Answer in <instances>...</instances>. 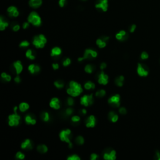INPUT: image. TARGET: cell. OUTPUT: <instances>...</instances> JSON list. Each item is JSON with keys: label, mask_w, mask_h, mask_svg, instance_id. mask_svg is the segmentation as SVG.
Returning a JSON list of instances; mask_svg holds the SVG:
<instances>
[{"label": "cell", "mask_w": 160, "mask_h": 160, "mask_svg": "<svg viewBox=\"0 0 160 160\" xmlns=\"http://www.w3.org/2000/svg\"><path fill=\"white\" fill-rule=\"evenodd\" d=\"M52 67L53 68L54 70H57V69H59V64L58 63H53Z\"/></svg>", "instance_id": "obj_48"}, {"label": "cell", "mask_w": 160, "mask_h": 160, "mask_svg": "<svg viewBox=\"0 0 160 160\" xmlns=\"http://www.w3.org/2000/svg\"><path fill=\"white\" fill-rule=\"evenodd\" d=\"M75 141L76 143L79 145H83L84 143H85V139H84L83 137L81 136H77Z\"/></svg>", "instance_id": "obj_32"}, {"label": "cell", "mask_w": 160, "mask_h": 160, "mask_svg": "<svg viewBox=\"0 0 160 160\" xmlns=\"http://www.w3.org/2000/svg\"><path fill=\"white\" fill-rule=\"evenodd\" d=\"M67 93L72 97H78L83 91L81 84L74 81H70L69 83V88L66 90Z\"/></svg>", "instance_id": "obj_1"}, {"label": "cell", "mask_w": 160, "mask_h": 160, "mask_svg": "<svg viewBox=\"0 0 160 160\" xmlns=\"http://www.w3.org/2000/svg\"><path fill=\"white\" fill-rule=\"evenodd\" d=\"M47 43V39L43 34L35 36L33 39V44L36 48H43Z\"/></svg>", "instance_id": "obj_2"}, {"label": "cell", "mask_w": 160, "mask_h": 160, "mask_svg": "<svg viewBox=\"0 0 160 160\" xmlns=\"http://www.w3.org/2000/svg\"><path fill=\"white\" fill-rule=\"evenodd\" d=\"M29 108H30V105L27 103H25V102L21 103L19 105V109H20V111L23 112V113L27 111L29 109Z\"/></svg>", "instance_id": "obj_23"}, {"label": "cell", "mask_w": 160, "mask_h": 160, "mask_svg": "<svg viewBox=\"0 0 160 160\" xmlns=\"http://www.w3.org/2000/svg\"><path fill=\"white\" fill-rule=\"evenodd\" d=\"M98 56V52L95 50H91V49H86L85 50V53L83 57L78 58V61H82L83 60H86V59H91L95 58Z\"/></svg>", "instance_id": "obj_4"}, {"label": "cell", "mask_w": 160, "mask_h": 160, "mask_svg": "<svg viewBox=\"0 0 160 160\" xmlns=\"http://www.w3.org/2000/svg\"><path fill=\"white\" fill-rule=\"evenodd\" d=\"M116 36V39H117L118 40H119V41H124V40H125V39H127V37L123 36L121 35V34H120V33H117V34H116V36Z\"/></svg>", "instance_id": "obj_36"}, {"label": "cell", "mask_w": 160, "mask_h": 160, "mask_svg": "<svg viewBox=\"0 0 160 160\" xmlns=\"http://www.w3.org/2000/svg\"><path fill=\"white\" fill-rule=\"evenodd\" d=\"M124 76H120L117 77L115 79V83L119 87H121L123 85V81H124Z\"/></svg>", "instance_id": "obj_25"}, {"label": "cell", "mask_w": 160, "mask_h": 160, "mask_svg": "<svg viewBox=\"0 0 160 160\" xmlns=\"http://www.w3.org/2000/svg\"><path fill=\"white\" fill-rule=\"evenodd\" d=\"M12 28H13V30L14 31H18L20 30V26L19 25H18V24H16V25H13V26Z\"/></svg>", "instance_id": "obj_46"}, {"label": "cell", "mask_w": 160, "mask_h": 160, "mask_svg": "<svg viewBox=\"0 0 160 160\" xmlns=\"http://www.w3.org/2000/svg\"><path fill=\"white\" fill-rule=\"evenodd\" d=\"M66 3V0H60L59 1V6L61 8L64 6Z\"/></svg>", "instance_id": "obj_45"}, {"label": "cell", "mask_w": 160, "mask_h": 160, "mask_svg": "<svg viewBox=\"0 0 160 160\" xmlns=\"http://www.w3.org/2000/svg\"><path fill=\"white\" fill-rule=\"evenodd\" d=\"M148 54L146 52H145V51H143L141 53V58L142 60H146V59L148 58Z\"/></svg>", "instance_id": "obj_40"}, {"label": "cell", "mask_w": 160, "mask_h": 160, "mask_svg": "<svg viewBox=\"0 0 160 160\" xmlns=\"http://www.w3.org/2000/svg\"><path fill=\"white\" fill-rule=\"evenodd\" d=\"M108 103L111 105L113 106L114 107L118 108L120 106V95L119 94L112 96L111 97L108 99Z\"/></svg>", "instance_id": "obj_8"}, {"label": "cell", "mask_w": 160, "mask_h": 160, "mask_svg": "<svg viewBox=\"0 0 160 160\" xmlns=\"http://www.w3.org/2000/svg\"><path fill=\"white\" fill-rule=\"evenodd\" d=\"M29 26H30V23L28 21V22H25L23 24V29H27Z\"/></svg>", "instance_id": "obj_49"}, {"label": "cell", "mask_w": 160, "mask_h": 160, "mask_svg": "<svg viewBox=\"0 0 160 160\" xmlns=\"http://www.w3.org/2000/svg\"><path fill=\"white\" fill-rule=\"evenodd\" d=\"M37 150L38 152L41 153H46L48 151V148L47 147L46 145H39L37 146Z\"/></svg>", "instance_id": "obj_24"}, {"label": "cell", "mask_w": 160, "mask_h": 160, "mask_svg": "<svg viewBox=\"0 0 160 160\" xmlns=\"http://www.w3.org/2000/svg\"><path fill=\"white\" fill-rule=\"evenodd\" d=\"M8 14L11 17H18L19 16V11L15 6H10L7 9Z\"/></svg>", "instance_id": "obj_16"}, {"label": "cell", "mask_w": 160, "mask_h": 160, "mask_svg": "<svg viewBox=\"0 0 160 160\" xmlns=\"http://www.w3.org/2000/svg\"><path fill=\"white\" fill-rule=\"evenodd\" d=\"M73 112H74V110H73V108H67L66 110V113L68 116H71V115H73Z\"/></svg>", "instance_id": "obj_39"}, {"label": "cell", "mask_w": 160, "mask_h": 160, "mask_svg": "<svg viewBox=\"0 0 160 160\" xmlns=\"http://www.w3.org/2000/svg\"><path fill=\"white\" fill-rule=\"evenodd\" d=\"M106 42L103 41V43H102L100 45L98 46V47H99V48H104V47H106Z\"/></svg>", "instance_id": "obj_51"}, {"label": "cell", "mask_w": 160, "mask_h": 160, "mask_svg": "<svg viewBox=\"0 0 160 160\" xmlns=\"http://www.w3.org/2000/svg\"><path fill=\"white\" fill-rule=\"evenodd\" d=\"M81 113H82L83 115H86V114L87 113V111L85 109H83L82 110H81Z\"/></svg>", "instance_id": "obj_59"}, {"label": "cell", "mask_w": 160, "mask_h": 160, "mask_svg": "<svg viewBox=\"0 0 160 160\" xmlns=\"http://www.w3.org/2000/svg\"><path fill=\"white\" fill-rule=\"evenodd\" d=\"M108 79H109L108 76L106 74H105L103 70H102L100 74L98 75V82L100 85H106L108 83Z\"/></svg>", "instance_id": "obj_10"}, {"label": "cell", "mask_w": 160, "mask_h": 160, "mask_svg": "<svg viewBox=\"0 0 160 160\" xmlns=\"http://www.w3.org/2000/svg\"><path fill=\"white\" fill-rule=\"evenodd\" d=\"M67 160H81V158L79 157L78 155L74 154V155H69V156H68V158H67Z\"/></svg>", "instance_id": "obj_33"}, {"label": "cell", "mask_w": 160, "mask_h": 160, "mask_svg": "<svg viewBox=\"0 0 160 160\" xmlns=\"http://www.w3.org/2000/svg\"><path fill=\"white\" fill-rule=\"evenodd\" d=\"M137 73H138V75H139L140 76L145 77L148 75V69L141 63H138V64Z\"/></svg>", "instance_id": "obj_11"}, {"label": "cell", "mask_w": 160, "mask_h": 160, "mask_svg": "<svg viewBox=\"0 0 160 160\" xmlns=\"http://www.w3.org/2000/svg\"><path fill=\"white\" fill-rule=\"evenodd\" d=\"M21 149H23V150H30L33 149V145L30 139H26L22 143H21Z\"/></svg>", "instance_id": "obj_15"}, {"label": "cell", "mask_w": 160, "mask_h": 160, "mask_svg": "<svg viewBox=\"0 0 160 160\" xmlns=\"http://www.w3.org/2000/svg\"><path fill=\"white\" fill-rule=\"evenodd\" d=\"M25 158V155L21 151H18L16 154V158L18 160H23Z\"/></svg>", "instance_id": "obj_35"}, {"label": "cell", "mask_w": 160, "mask_h": 160, "mask_svg": "<svg viewBox=\"0 0 160 160\" xmlns=\"http://www.w3.org/2000/svg\"><path fill=\"white\" fill-rule=\"evenodd\" d=\"M103 158L106 160H115L116 158V152L115 150H111L109 152H106L103 155Z\"/></svg>", "instance_id": "obj_13"}, {"label": "cell", "mask_w": 160, "mask_h": 160, "mask_svg": "<svg viewBox=\"0 0 160 160\" xmlns=\"http://www.w3.org/2000/svg\"><path fill=\"white\" fill-rule=\"evenodd\" d=\"M119 113L121 115H125L127 113V111H126V109L124 107H121L120 108H119Z\"/></svg>", "instance_id": "obj_43"}, {"label": "cell", "mask_w": 160, "mask_h": 160, "mask_svg": "<svg viewBox=\"0 0 160 160\" xmlns=\"http://www.w3.org/2000/svg\"><path fill=\"white\" fill-rule=\"evenodd\" d=\"M103 39H102V38H99V39H98L96 40V44L98 46H99L102 43H103Z\"/></svg>", "instance_id": "obj_54"}, {"label": "cell", "mask_w": 160, "mask_h": 160, "mask_svg": "<svg viewBox=\"0 0 160 160\" xmlns=\"http://www.w3.org/2000/svg\"><path fill=\"white\" fill-rule=\"evenodd\" d=\"M156 156L158 157V160H160V153L158 151H156Z\"/></svg>", "instance_id": "obj_60"}, {"label": "cell", "mask_w": 160, "mask_h": 160, "mask_svg": "<svg viewBox=\"0 0 160 160\" xmlns=\"http://www.w3.org/2000/svg\"><path fill=\"white\" fill-rule=\"evenodd\" d=\"M71 121L73 123H78L80 121V117L79 116H77V115H74V116L71 117Z\"/></svg>", "instance_id": "obj_38"}, {"label": "cell", "mask_w": 160, "mask_h": 160, "mask_svg": "<svg viewBox=\"0 0 160 160\" xmlns=\"http://www.w3.org/2000/svg\"><path fill=\"white\" fill-rule=\"evenodd\" d=\"M115 114H116V113H115L114 111H110V112H109V115H108V116H109V119L113 117V116L114 115H115Z\"/></svg>", "instance_id": "obj_56"}, {"label": "cell", "mask_w": 160, "mask_h": 160, "mask_svg": "<svg viewBox=\"0 0 160 160\" xmlns=\"http://www.w3.org/2000/svg\"><path fill=\"white\" fill-rule=\"evenodd\" d=\"M67 103H68V106H72L74 103V99H73L72 98H71V97L70 98H68V100H67Z\"/></svg>", "instance_id": "obj_42"}, {"label": "cell", "mask_w": 160, "mask_h": 160, "mask_svg": "<svg viewBox=\"0 0 160 160\" xmlns=\"http://www.w3.org/2000/svg\"><path fill=\"white\" fill-rule=\"evenodd\" d=\"M118 118H119L118 115L117 114H115V115H114V116H113V117H112L110 119V120H111V121L113 123H116V121H117L118 120Z\"/></svg>", "instance_id": "obj_44"}, {"label": "cell", "mask_w": 160, "mask_h": 160, "mask_svg": "<svg viewBox=\"0 0 160 160\" xmlns=\"http://www.w3.org/2000/svg\"><path fill=\"white\" fill-rule=\"evenodd\" d=\"M71 63V60L69 58H67L66 59L64 60L63 61V66L64 67H67L69 65H70V64Z\"/></svg>", "instance_id": "obj_34"}, {"label": "cell", "mask_w": 160, "mask_h": 160, "mask_svg": "<svg viewBox=\"0 0 160 160\" xmlns=\"http://www.w3.org/2000/svg\"><path fill=\"white\" fill-rule=\"evenodd\" d=\"M99 158V155L96 153H92L90 155V160H96Z\"/></svg>", "instance_id": "obj_41"}, {"label": "cell", "mask_w": 160, "mask_h": 160, "mask_svg": "<svg viewBox=\"0 0 160 160\" xmlns=\"http://www.w3.org/2000/svg\"><path fill=\"white\" fill-rule=\"evenodd\" d=\"M102 39H103V40L104 41L107 42L108 41V39H109V37H107V36L103 37V38H102Z\"/></svg>", "instance_id": "obj_58"}, {"label": "cell", "mask_w": 160, "mask_h": 160, "mask_svg": "<svg viewBox=\"0 0 160 160\" xmlns=\"http://www.w3.org/2000/svg\"><path fill=\"white\" fill-rule=\"evenodd\" d=\"M61 53H62V50H61V49L60 48H59V47L58 46L54 47L51 50V56H52V57H54V56H58L61 55Z\"/></svg>", "instance_id": "obj_21"}, {"label": "cell", "mask_w": 160, "mask_h": 160, "mask_svg": "<svg viewBox=\"0 0 160 160\" xmlns=\"http://www.w3.org/2000/svg\"><path fill=\"white\" fill-rule=\"evenodd\" d=\"M60 101L58 98H53L51 99L50 106L54 109H59L60 108Z\"/></svg>", "instance_id": "obj_18"}, {"label": "cell", "mask_w": 160, "mask_h": 160, "mask_svg": "<svg viewBox=\"0 0 160 160\" xmlns=\"http://www.w3.org/2000/svg\"><path fill=\"white\" fill-rule=\"evenodd\" d=\"M28 21L35 26H39L41 25V18L39 14L35 11L31 12L28 17Z\"/></svg>", "instance_id": "obj_3"}, {"label": "cell", "mask_w": 160, "mask_h": 160, "mask_svg": "<svg viewBox=\"0 0 160 160\" xmlns=\"http://www.w3.org/2000/svg\"><path fill=\"white\" fill-rule=\"evenodd\" d=\"M84 88L87 90H94L95 88V85L92 81H88L86 83H85V85H84Z\"/></svg>", "instance_id": "obj_26"}, {"label": "cell", "mask_w": 160, "mask_h": 160, "mask_svg": "<svg viewBox=\"0 0 160 160\" xmlns=\"http://www.w3.org/2000/svg\"><path fill=\"white\" fill-rule=\"evenodd\" d=\"M86 126L87 128H94L96 125V118L94 115H90L85 120Z\"/></svg>", "instance_id": "obj_12"}, {"label": "cell", "mask_w": 160, "mask_h": 160, "mask_svg": "<svg viewBox=\"0 0 160 160\" xmlns=\"http://www.w3.org/2000/svg\"><path fill=\"white\" fill-rule=\"evenodd\" d=\"M28 70L31 74H36L40 71V67L38 65H36L34 64H31L28 67Z\"/></svg>", "instance_id": "obj_17"}, {"label": "cell", "mask_w": 160, "mask_h": 160, "mask_svg": "<svg viewBox=\"0 0 160 160\" xmlns=\"http://www.w3.org/2000/svg\"><path fill=\"white\" fill-rule=\"evenodd\" d=\"M14 82L16 83H20L21 82V78H20V77L18 75H17V76H16L15 78H14Z\"/></svg>", "instance_id": "obj_47"}, {"label": "cell", "mask_w": 160, "mask_h": 160, "mask_svg": "<svg viewBox=\"0 0 160 160\" xmlns=\"http://www.w3.org/2000/svg\"><path fill=\"white\" fill-rule=\"evenodd\" d=\"M25 55H26V57L27 58L30 59V60H34V59L36 58L35 56L33 55L32 50H30V49H29V50H28L27 51H26Z\"/></svg>", "instance_id": "obj_27"}, {"label": "cell", "mask_w": 160, "mask_h": 160, "mask_svg": "<svg viewBox=\"0 0 160 160\" xmlns=\"http://www.w3.org/2000/svg\"><path fill=\"white\" fill-rule=\"evenodd\" d=\"M119 33H120L121 35L123 36L128 37L127 34H126V32L125 31V30H121V31H120V32H119Z\"/></svg>", "instance_id": "obj_53"}, {"label": "cell", "mask_w": 160, "mask_h": 160, "mask_svg": "<svg viewBox=\"0 0 160 160\" xmlns=\"http://www.w3.org/2000/svg\"><path fill=\"white\" fill-rule=\"evenodd\" d=\"M69 148H73V143H69Z\"/></svg>", "instance_id": "obj_61"}, {"label": "cell", "mask_w": 160, "mask_h": 160, "mask_svg": "<svg viewBox=\"0 0 160 160\" xmlns=\"http://www.w3.org/2000/svg\"><path fill=\"white\" fill-rule=\"evenodd\" d=\"M106 91L104 90H100L95 93V96L98 98H103L105 96Z\"/></svg>", "instance_id": "obj_29"}, {"label": "cell", "mask_w": 160, "mask_h": 160, "mask_svg": "<svg viewBox=\"0 0 160 160\" xmlns=\"http://www.w3.org/2000/svg\"><path fill=\"white\" fill-rule=\"evenodd\" d=\"M4 79H5L7 82H9V81H11V76L10 75H9V74H8Z\"/></svg>", "instance_id": "obj_55"}, {"label": "cell", "mask_w": 160, "mask_h": 160, "mask_svg": "<svg viewBox=\"0 0 160 160\" xmlns=\"http://www.w3.org/2000/svg\"><path fill=\"white\" fill-rule=\"evenodd\" d=\"M41 118L42 120L45 122H48L50 120V115L48 112H43L42 113L41 115Z\"/></svg>", "instance_id": "obj_28"}, {"label": "cell", "mask_w": 160, "mask_h": 160, "mask_svg": "<svg viewBox=\"0 0 160 160\" xmlns=\"http://www.w3.org/2000/svg\"><path fill=\"white\" fill-rule=\"evenodd\" d=\"M29 46H30V43L26 40L23 41L21 43H20V48H26V47H28Z\"/></svg>", "instance_id": "obj_37"}, {"label": "cell", "mask_w": 160, "mask_h": 160, "mask_svg": "<svg viewBox=\"0 0 160 160\" xmlns=\"http://www.w3.org/2000/svg\"><path fill=\"white\" fill-rule=\"evenodd\" d=\"M21 117L17 113V112H14V113L9 115L8 116V125L10 126H16L20 124Z\"/></svg>", "instance_id": "obj_5"}, {"label": "cell", "mask_w": 160, "mask_h": 160, "mask_svg": "<svg viewBox=\"0 0 160 160\" xmlns=\"http://www.w3.org/2000/svg\"><path fill=\"white\" fill-rule=\"evenodd\" d=\"M13 66L15 69L16 73L17 75H19L23 69V66L22 63H21L20 60H17L15 62L13 63Z\"/></svg>", "instance_id": "obj_14"}, {"label": "cell", "mask_w": 160, "mask_h": 160, "mask_svg": "<svg viewBox=\"0 0 160 160\" xmlns=\"http://www.w3.org/2000/svg\"><path fill=\"white\" fill-rule=\"evenodd\" d=\"M7 75H8V74H7L6 73H1V78H3V79H5V78L7 76Z\"/></svg>", "instance_id": "obj_57"}, {"label": "cell", "mask_w": 160, "mask_h": 160, "mask_svg": "<svg viewBox=\"0 0 160 160\" xmlns=\"http://www.w3.org/2000/svg\"><path fill=\"white\" fill-rule=\"evenodd\" d=\"M25 121L27 125H34L36 123V120L30 115H27L25 118Z\"/></svg>", "instance_id": "obj_20"}, {"label": "cell", "mask_w": 160, "mask_h": 160, "mask_svg": "<svg viewBox=\"0 0 160 160\" xmlns=\"http://www.w3.org/2000/svg\"><path fill=\"white\" fill-rule=\"evenodd\" d=\"M71 134V131L69 129H64V130H62L60 133V140L61 141L66 142L67 143H71L70 140V138H69V136Z\"/></svg>", "instance_id": "obj_7"}, {"label": "cell", "mask_w": 160, "mask_h": 160, "mask_svg": "<svg viewBox=\"0 0 160 160\" xmlns=\"http://www.w3.org/2000/svg\"><path fill=\"white\" fill-rule=\"evenodd\" d=\"M136 26L135 25H131L130 28V32L131 33H133L136 30Z\"/></svg>", "instance_id": "obj_52"}, {"label": "cell", "mask_w": 160, "mask_h": 160, "mask_svg": "<svg viewBox=\"0 0 160 160\" xmlns=\"http://www.w3.org/2000/svg\"><path fill=\"white\" fill-rule=\"evenodd\" d=\"M94 69H95V68H94L93 66L91 65V64H87V65L85 67V72L88 73V74L92 73L93 72Z\"/></svg>", "instance_id": "obj_30"}, {"label": "cell", "mask_w": 160, "mask_h": 160, "mask_svg": "<svg viewBox=\"0 0 160 160\" xmlns=\"http://www.w3.org/2000/svg\"><path fill=\"white\" fill-rule=\"evenodd\" d=\"M93 96L91 95H85L80 98V103L81 105L85 107H88L93 103Z\"/></svg>", "instance_id": "obj_6"}, {"label": "cell", "mask_w": 160, "mask_h": 160, "mask_svg": "<svg viewBox=\"0 0 160 160\" xmlns=\"http://www.w3.org/2000/svg\"><path fill=\"white\" fill-rule=\"evenodd\" d=\"M95 8L101 9L103 11L106 12L108 10V0H98L95 4Z\"/></svg>", "instance_id": "obj_9"}, {"label": "cell", "mask_w": 160, "mask_h": 160, "mask_svg": "<svg viewBox=\"0 0 160 160\" xmlns=\"http://www.w3.org/2000/svg\"><path fill=\"white\" fill-rule=\"evenodd\" d=\"M106 66H107L106 63H104V62H103V63H102L101 64L100 69H101V70H103V69H104L106 68Z\"/></svg>", "instance_id": "obj_50"}, {"label": "cell", "mask_w": 160, "mask_h": 160, "mask_svg": "<svg viewBox=\"0 0 160 160\" xmlns=\"http://www.w3.org/2000/svg\"><path fill=\"white\" fill-rule=\"evenodd\" d=\"M54 85H55L57 88L61 89L64 87V83L63 81H61V80H57V81L54 82Z\"/></svg>", "instance_id": "obj_31"}, {"label": "cell", "mask_w": 160, "mask_h": 160, "mask_svg": "<svg viewBox=\"0 0 160 160\" xmlns=\"http://www.w3.org/2000/svg\"><path fill=\"white\" fill-rule=\"evenodd\" d=\"M42 0H30L29 4L33 8H38L42 4Z\"/></svg>", "instance_id": "obj_19"}, {"label": "cell", "mask_w": 160, "mask_h": 160, "mask_svg": "<svg viewBox=\"0 0 160 160\" xmlns=\"http://www.w3.org/2000/svg\"><path fill=\"white\" fill-rule=\"evenodd\" d=\"M8 26H9V23H8V21L4 20L3 16H1V18H0V30L3 31Z\"/></svg>", "instance_id": "obj_22"}]
</instances>
